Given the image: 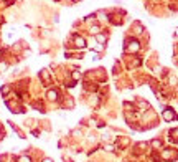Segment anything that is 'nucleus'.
<instances>
[{"label":"nucleus","mask_w":178,"mask_h":162,"mask_svg":"<svg viewBox=\"0 0 178 162\" xmlns=\"http://www.w3.org/2000/svg\"><path fill=\"white\" fill-rule=\"evenodd\" d=\"M152 145H153V147H160L162 142H160V141H152Z\"/></svg>","instance_id":"11"},{"label":"nucleus","mask_w":178,"mask_h":162,"mask_svg":"<svg viewBox=\"0 0 178 162\" xmlns=\"http://www.w3.org/2000/svg\"><path fill=\"white\" fill-rule=\"evenodd\" d=\"M40 79H41V83H44V84H50L51 83L50 71H48V70H41V71H40Z\"/></svg>","instance_id":"2"},{"label":"nucleus","mask_w":178,"mask_h":162,"mask_svg":"<svg viewBox=\"0 0 178 162\" xmlns=\"http://www.w3.org/2000/svg\"><path fill=\"white\" fill-rule=\"evenodd\" d=\"M15 160H17V162H33V160H31V157L27 156V154H23V156H18Z\"/></svg>","instance_id":"7"},{"label":"nucleus","mask_w":178,"mask_h":162,"mask_svg":"<svg viewBox=\"0 0 178 162\" xmlns=\"http://www.w3.org/2000/svg\"><path fill=\"white\" fill-rule=\"evenodd\" d=\"M31 134H33L35 137H36V136H40V129H31Z\"/></svg>","instance_id":"12"},{"label":"nucleus","mask_w":178,"mask_h":162,"mask_svg":"<svg viewBox=\"0 0 178 162\" xmlns=\"http://www.w3.org/2000/svg\"><path fill=\"white\" fill-rule=\"evenodd\" d=\"M101 28L99 27H91V35H99Z\"/></svg>","instance_id":"10"},{"label":"nucleus","mask_w":178,"mask_h":162,"mask_svg":"<svg viewBox=\"0 0 178 162\" xmlns=\"http://www.w3.org/2000/svg\"><path fill=\"white\" fill-rule=\"evenodd\" d=\"M31 108L36 109V111H40V112H44V103H43V99H36L31 103Z\"/></svg>","instance_id":"4"},{"label":"nucleus","mask_w":178,"mask_h":162,"mask_svg":"<svg viewBox=\"0 0 178 162\" xmlns=\"http://www.w3.org/2000/svg\"><path fill=\"white\" fill-rule=\"evenodd\" d=\"M79 78H81V73H79V71H73V73H71V79H73V81H78Z\"/></svg>","instance_id":"8"},{"label":"nucleus","mask_w":178,"mask_h":162,"mask_svg":"<svg viewBox=\"0 0 178 162\" xmlns=\"http://www.w3.org/2000/svg\"><path fill=\"white\" fill-rule=\"evenodd\" d=\"M96 38H98V42H101V43L107 42V35H96Z\"/></svg>","instance_id":"9"},{"label":"nucleus","mask_w":178,"mask_h":162,"mask_svg":"<svg viewBox=\"0 0 178 162\" xmlns=\"http://www.w3.org/2000/svg\"><path fill=\"white\" fill-rule=\"evenodd\" d=\"M46 99L51 101V103H55V101H59V91L56 90V88H51V90L46 91Z\"/></svg>","instance_id":"1"},{"label":"nucleus","mask_w":178,"mask_h":162,"mask_svg":"<svg viewBox=\"0 0 178 162\" xmlns=\"http://www.w3.org/2000/svg\"><path fill=\"white\" fill-rule=\"evenodd\" d=\"M41 162H53V159H51V157H43Z\"/></svg>","instance_id":"13"},{"label":"nucleus","mask_w":178,"mask_h":162,"mask_svg":"<svg viewBox=\"0 0 178 162\" xmlns=\"http://www.w3.org/2000/svg\"><path fill=\"white\" fill-rule=\"evenodd\" d=\"M10 91H12V86H10V84H3V86L0 88V94H2V96H3V98H5V99L9 98Z\"/></svg>","instance_id":"6"},{"label":"nucleus","mask_w":178,"mask_h":162,"mask_svg":"<svg viewBox=\"0 0 178 162\" xmlns=\"http://www.w3.org/2000/svg\"><path fill=\"white\" fill-rule=\"evenodd\" d=\"M176 117H178V116L173 112L172 108H167V109L163 111V119H165V121H175Z\"/></svg>","instance_id":"3"},{"label":"nucleus","mask_w":178,"mask_h":162,"mask_svg":"<svg viewBox=\"0 0 178 162\" xmlns=\"http://www.w3.org/2000/svg\"><path fill=\"white\" fill-rule=\"evenodd\" d=\"M74 45H76V48H84L86 46V40L79 35H74Z\"/></svg>","instance_id":"5"},{"label":"nucleus","mask_w":178,"mask_h":162,"mask_svg":"<svg viewBox=\"0 0 178 162\" xmlns=\"http://www.w3.org/2000/svg\"><path fill=\"white\" fill-rule=\"evenodd\" d=\"M176 35H178V28H176Z\"/></svg>","instance_id":"14"}]
</instances>
